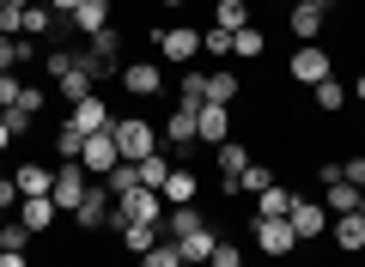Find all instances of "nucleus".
<instances>
[{
  "instance_id": "obj_1",
  "label": "nucleus",
  "mask_w": 365,
  "mask_h": 267,
  "mask_svg": "<svg viewBox=\"0 0 365 267\" xmlns=\"http://www.w3.org/2000/svg\"><path fill=\"white\" fill-rule=\"evenodd\" d=\"M110 140H116L122 164H140V158L158 152V127L146 115H110Z\"/></svg>"
},
{
  "instance_id": "obj_2",
  "label": "nucleus",
  "mask_w": 365,
  "mask_h": 267,
  "mask_svg": "<svg viewBox=\"0 0 365 267\" xmlns=\"http://www.w3.org/2000/svg\"><path fill=\"white\" fill-rule=\"evenodd\" d=\"M79 67H86L91 79H122V31L110 25V31H98V37L86 43V49H79Z\"/></svg>"
},
{
  "instance_id": "obj_3",
  "label": "nucleus",
  "mask_w": 365,
  "mask_h": 267,
  "mask_svg": "<svg viewBox=\"0 0 365 267\" xmlns=\"http://www.w3.org/2000/svg\"><path fill=\"white\" fill-rule=\"evenodd\" d=\"M86 189H91V182H86V164H79V158H61V170H55V189H49V201L61 206L67 219H73V213H79V201H86Z\"/></svg>"
},
{
  "instance_id": "obj_4",
  "label": "nucleus",
  "mask_w": 365,
  "mask_h": 267,
  "mask_svg": "<svg viewBox=\"0 0 365 267\" xmlns=\"http://www.w3.org/2000/svg\"><path fill=\"white\" fill-rule=\"evenodd\" d=\"M158 37V61H170V67H189L201 55V31H189V25H177V31H153Z\"/></svg>"
},
{
  "instance_id": "obj_5",
  "label": "nucleus",
  "mask_w": 365,
  "mask_h": 267,
  "mask_svg": "<svg viewBox=\"0 0 365 267\" xmlns=\"http://www.w3.org/2000/svg\"><path fill=\"white\" fill-rule=\"evenodd\" d=\"M79 164H86V177H91V182H104L110 170L122 164L116 140H110V127H104V134H86V152H79Z\"/></svg>"
},
{
  "instance_id": "obj_6",
  "label": "nucleus",
  "mask_w": 365,
  "mask_h": 267,
  "mask_svg": "<svg viewBox=\"0 0 365 267\" xmlns=\"http://www.w3.org/2000/svg\"><path fill=\"white\" fill-rule=\"evenodd\" d=\"M287 73L299 79V85H317V79H329V73H335V55H329V49H317V43H304V49H292Z\"/></svg>"
},
{
  "instance_id": "obj_7",
  "label": "nucleus",
  "mask_w": 365,
  "mask_h": 267,
  "mask_svg": "<svg viewBox=\"0 0 365 267\" xmlns=\"http://www.w3.org/2000/svg\"><path fill=\"white\" fill-rule=\"evenodd\" d=\"M110 213H116V194H110L104 182H91L86 201H79V213H73V225H79V231H104V225H110Z\"/></svg>"
},
{
  "instance_id": "obj_8",
  "label": "nucleus",
  "mask_w": 365,
  "mask_h": 267,
  "mask_svg": "<svg viewBox=\"0 0 365 267\" xmlns=\"http://www.w3.org/2000/svg\"><path fill=\"white\" fill-rule=\"evenodd\" d=\"M67 127L73 134H104L110 127V103L91 91V98H79V103H67Z\"/></svg>"
},
{
  "instance_id": "obj_9",
  "label": "nucleus",
  "mask_w": 365,
  "mask_h": 267,
  "mask_svg": "<svg viewBox=\"0 0 365 267\" xmlns=\"http://www.w3.org/2000/svg\"><path fill=\"white\" fill-rule=\"evenodd\" d=\"M250 231H256V249L262 255H292V249H299V231H292L287 219H256Z\"/></svg>"
},
{
  "instance_id": "obj_10",
  "label": "nucleus",
  "mask_w": 365,
  "mask_h": 267,
  "mask_svg": "<svg viewBox=\"0 0 365 267\" xmlns=\"http://www.w3.org/2000/svg\"><path fill=\"white\" fill-rule=\"evenodd\" d=\"M287 225L299 231V243H311V237H329V206H323V201H292Z\"/></svg>"
},
{
  "instance_id": "obj_11",
  "label": "nucleus",
  "mask_w": 365,
  "mask_h": 267,
  "mask_svg": "<svg viewBox=\"0 0 365 267\" xmlns=\"http://www.w3.org/2000/svg\"><path fill=\"white\" fill-rule=\"evenodd\" d=\"M195 140H207V146L232 140V110H225V103H201L195 110Z\"/></svg>"
},
{
  "instance_id": "obj_12",
  "label": "nucleus",
  "mask_w": 365,
  "mask_h": 267,
  "mask_svg": "<svg viewBox=\"0 0 365 267\" xmlns=\"http://www.w3.org/2000/svg\"><path fill=\"white\" fill-rule=\"evenodd\" d=\"M122 91H128V98H158V91H165L158 61H128L122 67Z\"/></svg>"
},
{
  "instance_id": "obj_13",
  "label": "nucleus",
  "mask_w": 365,
  "mask_h": 267,
  "mask_svg": "<svg viewBox=\"0 0 365 267\" xmlns=\"http://www.w3.org/2000/svg\"><path fill=\"white\" fill-rule=\"evenodd\" d=\"M213 164H220V177H225V194H237V177L250 170V146H244V140L213 146Z\"/></svg>"
},
{
  "instance_id": "obj_14",
  "label": "nucleus",
  "mask_w": 365,
  "mask_h": 267,
  "mask_svg": "<svg viewBox=\"0 0 365 267\" xmlns=\"http://www.w3.org/2000/svg\"><path fill=\"white\" fill-rule=\"evenodd\" d=\"M158 194H165V206H189L201 194V177L189 164H170V177H165V189H158Z\"/></svg>"
},
{
  "instance_id": "obj_15",
  "label": "nucleus",
  "mask_w": 365,
  "mask_h": 267,
  "mask_svg": "<svg viewBox=\"0 0 365 267\" xmlns=\"http://www.w3.org/2000/svg\"><path fill=\"white\" fill-rule=\"evenodd\" d=\"M67 25H73L79 31V37H98V31H110V0H79V6H73V19H67Z\"/></svg>"
},
{
  "instance_id": "obj_16",
  "label": "nucleus",
  "mask_w": 365,
  "mask_h": 267,
  "mask_svg": "<svg viewBox=\"0 0 365 267\" xmlns=\"http://www.w3.org/2000/svg\"><path fill=\"white\" fill-rule=\"evenodd\" d=\"M55 219H61V206H55L49 194H31V201H19V225H25V231H55Z\"/></svg>"
},
{
  "instance_id": "obj_17",
  "label": "nucleus",
  "mask_w": 365,
  "mask_h": 267,
  "mask_svg": "<svg viewBox=\"0 0 365 267\" xmlns=\"http://www.w3.org/2000/svg\"><path fill=\"white\" fill-rule=\"evenodd\" d=\"M13 182H19V201H31V194H49V189H55V170L31 158V164H19V170H13Z\"/></svg>"
},
{
  "instance_id": "obj_18",
  "label": "nucleus",
  "mask_w": 365,
  "mask_h": 267,
  "mask_svg": "<svg viewBox=\"0 0 365 267\" xmlns=\"http://www.w3.org/2000/svg\"><path fill=\"white\" fill-rule=\"evenodd\" d=\"M195 110H201V103H177L158 140H170V146H195Z\"/></svg>"
},
{
  "instance_id": "obj_19",
  "label": "nucleus",
  "mask_w": 365,
  "mask_h": 267,
  "mask_svg": "<svg viewBox=\"0 0 365 267\" xmlns=\"http://www.w3.org/2000/svg\"><path fill=\"white\" fill-rule=\"evenodd\" d=\"M335 249H347V255H359L365 249V213H335Z\"/></svg>"
},
{
  "instance_id": "obj_20",
  "label": "nucleus",
  "mask_w": 365,
  "mask_h": 267,
  "mask_svg": "<svg viewBox=\"0 0 365 267\" xmlns=\"http://www.w3.org/2000/svg\"><path fill=\"white\" fill-rule=\"evenodd\" d=\"M165 231H170V237H195V231H213V225H207V213L189 201V206H170V213H165Z\"/></svg>"
},
{
  "instance_id": "obj_21",
  "label": "nucleus",
  "mask_w": 365,
  "mask_h": 267,
  "mask_svg": "<svg viewBox=\"0 0 365 267\" xmlns=\"http://www.w3.org/2000/svg\"><path fill=\"white\" fill-rule=\"evenodd\" d=\"M323 6H317V0H292V13H287V25H292V37H317V31H323Z\"/></svg>"
},
{
  "instance_id": "obj_22",
  "label": "nucleus",
  "mask_w": 365,
  "mask_h": 267,
  "mask_svg": "<svg viewBox=\"0 0 365 267\" xmlns=\"http://www.w3.org/2000/svg\"><path fill=\"white\" fill-rule=\"evenodd\" d=\"M292 201H299V194H292L287 182H274V189H262V194H256V219H287V213H292Z\"/></svg>"
},
{
  "instance_id": "obj_23",
  "label": "nucleus",
  "mask_w": 365,
  "mask_h": 267,
  "mask_svg": "<svg viewBox=\"0 0 365 267\" xmlns=\"http://www.w3.org/2000/svg\"><path fill=\"white\" fill-rule=\"evenodd\" d=\"M158 231H165V225H153V219H134V225H122L116 237H122V249H128V255H146V249L158 243Z\"/></svg>"
},
{
  "instance_id": "obj_24",
  "label": "nucleus",
  "mask_w": 365,
  "mask_h": 267,
  "mask_svg": "<svg viewBox=\"0 0 365 267\" xmlns=\"http://www.w3.org/2000/svg\"><path fill=\"white\" fill-rule=\"evenodd\" d=\"M323 194H329V219H335V213H359V189H353V182L347 177H335V182H323Z\"/></svg>"
},
{
  "instance_id": "obj_25",
  "label": "nucleus",
  "mask_w": 365,
  "mask_h": 267,
  "mask_svg": "<svg viewBox=\"0 0 365 267\" xmlns=\"http://www.w3.org/2000/svg\"><path fill=\"white\" fill-rule=\"evenodd\" d=\"M311 103H317V110H323V115H335L341 103H347V85H341L335 73H329V79H317V85H311Z\"/></svg>"
},
{
  "instance_id": "obj_26",
  "label": "nucleus",
  "mask_w": 365,
  "mask_h": 267,
  "mask_svg": "<svg viewBox=\"0 0 365 267\" xmlns=\"http://www.w3.org/2000/svg\"><path fill=\"white\" fill-rule=\"evenodd\" d=\"M165 177H170V152H153V158L134 164V182H140V189H165Z\"/></svg>"
},
{
  "instance_id": "obj_27",
  "label": "nucleus",
  "mask_w": 365,
  "mask_h": 267,
  "mask_svg": "<svg viewBox=\"0 0 365 267\" xmlns=\"http://www.w3.org/2000/svg\"><path fill=\"white\" fill-rule=\"evenodd\" d=\"M201 103H225V110H232V103H237V73H207Z\"/></svg>"
},
{
  "instance_id": "obj_28",
  "label": "nucleus",
  "mask_w": 365,
  "mask_h": 267,
  "mask_svg": "<svg viewBox=\"0 0 365 267\" xmlns=\"http://www.w3.org/2000/svg\"><path fill=\"white\" fill-rule=\"evenodd\" d=\"M55 91H61L67 103H79V98H91V91H98V79H91L86 67H73V73H61V79H55Z\"/></svg>"
},
{
  "instance_id": "obj_29",
  "label": "nucleus",
  "mask_w": 365,
  "mask_h": 267,
  "mask_svg": "<svg viewBox=\"0 0 365 267\" xmlns=\"http://www.w3.org/2000/svg\"><path fill=\"white\" fill-rule=\"evenodd\" d=\"M213 25L220 31H244L250 25V0H220V6H213Z\"/></svg>"
},
{
  "instance_id": "obj_30",
  "label": "nucleus",
  "mask_w": 365,
  "mask_h": 267,
  "mask_svg": "<svg viewBox=\"0 0 365 267\" xmlns=\"http://www.w3.org/2000/svg\"><path fill=\"white\" fill-rule=\"evenodd\" d=\"M170 243L182 249V261L195 267V261H207V255H213V243H220V237H213V231H195V237H170Z\"/></svg>"
},
{
  "instance_id": "obj_31",
  "label": "nucleus",
  "mask_w": 365,
  "mask_h": 267,
  "mask_svg": "<svg viewBox=\"0 0 365 267\" xmlns=\"http://www.w3.org/2000/svg\"><path fill=\"white\" fill-rule=\"evenodd\" d=\"M262 49H268V37H262L256 25H244V31H232V55H237V61H256Z\"/></svg>"
},
{
  "instance_id": "obj_32",
  "label": "nucleus",
  "mask_w": 365,
  "mask_h": 267,
  "mask_svg": "<svg viewBox=\"0 0 365 267\" xmlns=\"http://www.w3.org/2000/svg\"><path fill=\"white\" fill-rule=\"evenodd\" d=\"M140 267H189V261H182V249H177V243H170V237H158L153 249L140 255Z\"/></svg>"
},
{
  "instance_id": "obj_33",
  "label": "nucleus",
  "mask_w": 365,
  "mask_h": 267,
  "mask_svg": "<svg viewBox=\"0 0 365 267\" xmlns=\"http://www.w3.org/2000/svg\"><path fill=\"white\" fill-rule=\"evenodd\" d=\"M55 25H61V19H55L49 6H43V0H37V6H25V31H19V37H49Z\"/></svg>"
},
{
  "instance_id": "obj_34",
  "label": "nucleus",
  "mask_w": 365,
  "mask_h": 267,
  "mask_svg": "<svg viewBox=\"0 0 365 267\" xmlns=\"http://www.w3.org/2000/svg\"><path fill=\"white\" fill-rule=\"evenodd\" d=\"M31 237H37V231H25L19 219H6V225H0V249H6V255H25Z\"/></svg>"
},
{
  "instance_id": "obj_35",
  "label": "nucleus",
  "mask_w": 365,
  "mask_h": 267,
  "mask_svg": "<svg viewBox=\"0 0 365 267\" xmlns=\"http://www.w3.org/2000/svg\"><path fill=\"white\" fill-rule=\"evenodd\" d=\"M274 182H280V177H274L268 164H256V158H250V170L237 177V189H244V194H262V189H274Z\"/></svg>"
},
{
  "instance_id": "obj_36",
  "label": "nucleus",
  "mask_w": 365,
  "mask_h": 267,
  "mask_svg": "<svg viewBox=\"0 0 365 267\" xmlns=\"http://www.w3.org/2000/svg\"><path fill=\"white\" fill-rule=\"evenodd\" d=\"M0 122L13 127V140H19V134H31V122H37V110H25V103H6V110H0Z\"/></svg>"
},
{
  "instance_id": "obj_37",
  "label": "nucleus",
  "mask_w": 365,
  "mask_h": 267,
  "mask_svg": "<svg viewBox=\"0 0 365 267\" xmlns=\"http://www.w3.org/2000/svg\"><path fill=\"white\" fill-rule=\"evenodd\" d=\"M201 49H207V55H220V61H232V31H220V25H213V31H201Z\"/></svg>"
},
{
  "instance_id": "obj_38",
  "label": "nucleus",
  "mask_w": 365,
  "mask_h": 267,
  "mask_svg": "<svg viewBox=\"0 0 365 267\" xmlns=\"http://www.w3.org/2000/svg\"><path fill=\"white\" fill-rule=\"evenodd\" d=\"M43 67H49V79L73 73V67H79V49H49V61H43Z\"/></svg>"
},
{
  "instance_id": "obj_39",
  "label": "nucleus",
  "mask_w": 365,
  "mask_h": 267,
  "mask_svg": "<svg viewBox=\"0 0 365 267\" xmlns=\"http://www.w3.org/2000/svg\"><path fill=\"white\" fill-rule=\"evenodd\" d=\"M55 152H61V158H79V152H86V134H73V127L61 122V134H55Z\"/></svg>"
},
{
  "instance_id": "obj_40",
  "label": "nucleus",
  "mask_w": 365,
  "mask_h": 267,
  "mask_svg": "<svg viewBox=\"0 0 365 267\" xmlns=\"http://www.w3.org/2000/svg\"><path fill=\"white\" fill-rule=\"evenodd\" d=\"M207 267H244V249H237V243H213Z\"/></svg>"
},
{
  "instance_id": "obj_41",
  "label": "nucleus",
  "mask_w": 365,
  "mask_h": 267,
  "mask_svg": "<svg viewBox=\"0 0 365 267\" xmlns=\"http://www.w3.org/2000/svg\"><path fill=\"white\" fill-rule=\"evenodd\" d=\"M19 91H25V79H19V73H0V103H19Z\"/></svg>"
},
{
  "instance_id": "obj_42",
  "label": "nucleus",
  "mask_w": 365,
  "mask_h": 267,
  "mask_svg": "<svg viewBox=\"0 0 365 267\" xmlns=\"http://www.w3.org/2000/svg\"><path fill=\"white\" fill-rule=\"evenodd\" d=\"M341 177H347L353 189H365V158H347V164H341Z\"/></svg>"
},
{
  "instance_id": "obj_43",
  "label": "nucleus",
  "mask_w": 365,
  "mask_h": 267,
  "mask_svg": "<svg viewBox=\"0 0 365 267\" xmlns=\"http://www.w3.org/2000/svg\"><path fill=\"white\" fill-rule=\"evenodd\" d=\"M13 201H19V182H13V177H0V213H6Z\"/></svg>"
},
{
  "instance_id": "obj_44",
  "label": "nucleus",
  "mask_w": 365,
  "mask_h": 267,
  "mask_svg": "<svg viewBox=\"0 0 365 267\" xmlns=\"http://www.w3.org/2000/svg\"><path fill=\"white\" fill-rule=\"evenodd\" d=\"M43 6H49L55 19H73V6H79V0H43Z\"/></svg>"
},
{
  "instance_id": "obj_45",
  "label": "nucleus",
  "mask_w": 365,
  "mask_h": 267,
  "mask_svg": "<svg viewBox=\"0 0 365 267\" xmlns=\"http://www.w3.org/2000/svg\"><path fill=\"white\" fill-rule=\"evenodd\" d=\"M0 267H31V261H25V255H0Z\"/></svg>"
},
{
  "instance_id": "obj_46",
  "label": "nucleus",
  "mask_w": 365,
  "mask_h": 267,
  "mask_svg": "<svg viewBox=\"0 0 365 267\" xmlns=\"http://www.w3.org/2000/svg\"><path fill=\"white\" fill-rule=\"evenodd\" d=\"M6 146H13V127H6V122H0V152H6Z\"/></svg>"
},
{
  "instance_id": "obj_47",
  "label": "nucleus",
  "mask_w": 365,
  "mask_h": 267,
  "mask_svg": "<svg viewBox=\"0 0 365 267\" xmlns=\"http://www.w3.org/2000/svg\"><path fill=\"white\" fill-rule=\"evenodd\" d=\"M353 98H359V103H365V73H359V79H353Z\"/></svg>"
},
{
  "instance_id": "obj_48",
  "label": "nucleus",
  "mask_w": 365,
  "mask_h": 267,
  "mask_svg": "<svg viewBox=\"0 0 365 267\" xmlns=\"http://www.w3.org/2000/svg\"><path fill=\"white\" fill-rule=\"evenodd\" d=\"M158 6H189V0H158Z\"/></svg>"
},
{
  "instance_id": "obj_49",
  "label": "nucleus",
  "mask_w": 365,
  "mask_h": 267,
  "mask_svg": "<svg viewBox=\"0 0 365 267\" xmlns=\"http://www.w3.org/2000/svg\"><path fill=\"white\" fill-rule=\"evenodd\" d=\"M6 6H37V0H6Z\"/></svg>"
},
{
  "instance_id": "obj_50",
  "label": "nucleus",
  "mask_w": 365,
  "mask_h": 267,
  "mask_svg": "<svg viewBox=\"0 0 365 267\" xmlns=\"http://www.w3.org/2000/svg\"><path fill=\"white\" fill-rule=\"evenodd\" d=\"M317 6H323V13H329V6H341V0H317Z\"/></svg>"
},
{
  "instance_id": "obj_51",
  "label": "nucleus",
  "mask_w": 365,
  "mask_h": 267,
  "mask_svg": "<svg viewBox=\"0 0 365 267\" xmlns=\"http://www.w3.org/2000/svg\"><path fill=\"white\" fill-rule=\"evenodd\" d=\"M359 213H365V189H359Z\"/></svg>"
},
{
  "instance_id": "obj_52",
  "label": "nucleus",
  "mask_w": 365,
  "mask_h": 267,
  "mask_svg": "<svg viewBox=\"0 0 365 267\" xmlns=\"http://www.w3.org/2000/svg\"><path fill=\"white\" fill-rule=\"evenodd\" d=\"M0 225H6V213H0Z\"/></svg>"
},
{
  "instance_id": "obj_53",
  "label": "nucleus",
  "mask_w": 365,
  "mask_h": 267,
  "mask_svg": "<svg viewBox=\"0 0 365 267\" xmlns=\"http://www.w3.org/2000/svg\"><path fill=\"white\" fill-rule=\"evenodd\" d=\"M0 110H6V103H0Z\"/></svg>"
},
{
  "instance_id": "obj_54",
  "label": "nucleus",
  "mask_w": 365,
  "mask_h": 267,
  "mask_svg": "<svg viewBox=\"0 0 365 267\" xmlns=\"http://www.w3.org/2000/svg\"><path fill=\"white\" fill-rule=\"evenodd\" d=\"M0 6H6V0H0Z\"/></svg>"
},
{
  "instance_id": "obj_55",
  "label": "nucleus",
  "mask_w": 365,
  "mask_h": 267,
  "mask_svg": "<svg viewBox=\"0 0 365 267\" xmlns=\"http://www.w3.org/2000/svg\"><path fill=\"white\" fill-rule=\"evenodd\" d=\"M287 6H292V0H287Z\"/></svg>"
},
{
  "instance_id": "obj_56",
  "label": "nucleus",
  "mask_w": 365,
  "mask_h": 267,
  "mask_svg": "<svg viewBox=\"0 0 365 267\" xmlns=\"http://www.w3.org/2000/svg\"><path fill=\"white\" fill-rule=\"evenodd\" d=\"M0 255H6V249H0Z\"/></svg>"
}]
</instances>
